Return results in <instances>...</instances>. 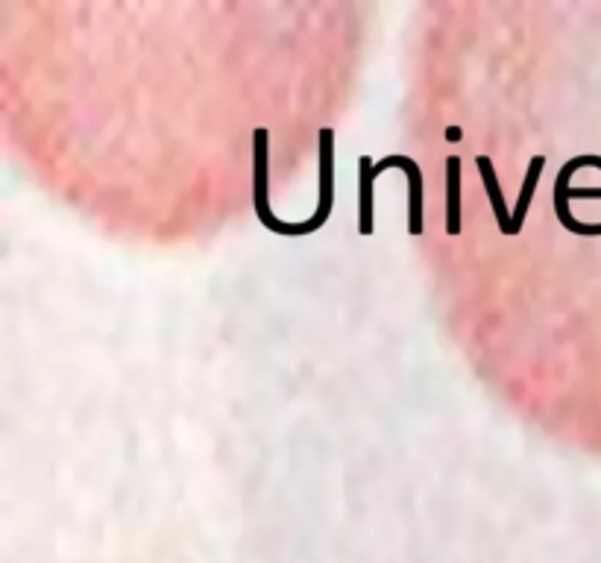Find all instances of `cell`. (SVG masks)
<instances>
[{
    "label": "cell",
    "instance_id": "cell-1",
    "mask_svg": "<svg viewBox=\"0 0 601 563\" xmlns=\"http://www.w3.org/2000/svg\"><path fill=\"white\" fill-rule=\"evenodd\" d=\"M256 215L270 232L288 235V238H302V235H311L320 229V223L314 217L302 220V223H285V220H276L270 212V203H267V130H256Z\"/></svg>",
    "mask_w": 601,
    "mask_h": 563
},
{
    "label": "cell",
    "instance_id": "cell-2",
    "mask_svg": "<svg viewBox=\"0 0 601 563\" xmlns=\"http://www.w3.org/2000/svg\"><path fill=\"white\" fill-rule=\"evenodd\" d=\"M390 168H399L408 174L411 182V203H408V229L411 235H423V171L411 156H385L376 162V176H382Z\"/></svg>",
    "mask_w": 601,
    "mask_h": 563
},
{
    "label": "cell",
    "instance_id": "cell-3",
    "mask_svg": "<svg viewBox=\"0 0 601 563\" xmlns=\"http://www.w3.org/2000/svg\"><path fill=\"white\" fill-rule=\"evenodd\" d=\"M335 206V132L320 130V200L314 220L323 226Z\"/></svg>",
    "mask_w": 601,
    "mask_h": 563
},
{
    "label": "cell",
    "instance_id": "cell-4",
    "mask_svg": "<svg viewBox=\"0 0 601 563\" xmlns=\"http://www.w3.org/2000/svg\"><path fill=\"white\" fill-rule=\"evenodd\" d=\"M376 182V162L370 156L358 159V232L361 235H373L376 229V206H373V185Z\"/></svg>",
    "mask_w": 601,
    "mask_h": 563
},
{
    "label": "cell",
    "instance_id": "cell-5",
    "mask_svg": "<svg viewBox=\"0 0 601 563\" xmlns=\"http://www.w3.org/2000/svg\"><path fill=\"white\" fill-rule=\"evenodd\" d=\"M475 165L481 171V179H484V188H487V197H490V206H493V215H496V223H499L502 235H511V212L505 206L502 185H499L496 171H493V159L490 156H475Z\"/></svg>",
    "mask_w": 601,
    "mask_h": 563
},
{
    "label": "cell",
    "instance_id": "cell-6",
    "mask_svg": "<svg viewBox=\"0 0 601 563\" xmlns=\"http://www.w3.org/2000/svg\"><path fill=\"white\" fill-rule=\"evenodd\" d=\"M543 165H546L543 156H534L531 165H528V174H525V182H522L519 197H516L514 212H511V235H519V232H522V223H525V217H528L531 200H534L537 185H540V176H543Z\"/></svg>",
    "mask_w": 601,
    "mask_h": 563
},
{
    "label": "cell",
    "instance_id": "cell-7",
    "mask_svg": "<svg viewBox=\"0 0 601 563\" xmlns=\"http://www.w3.org/2000/svg\"><path fill=\"white\" fill-rule=\"evenodd\" d=\"M446 174H449V188H446V232L458 235L461 232V159L452 156L446 162Z\"/></svg>",
    "mask_w": 601,
    "mask_h": 563
},
{
    "label": "cell",
    "instance_id": "cell-8",
    "mask_svg": "<svg viewBox=\"0 0 601 563\" xmlns=\"http://www.w3.org/2000/svg\"><path fill=\"white\" fill-rule=\"evenodd\" d=\"M601 200V188H569V200Z\"/></svg>",
    "mask_w": 601,
    "mask_h": 563
},
{
    "label": "cell",
    "instance_id": "cell-9",
    "mask_svg": "<svg viewBox=\"0 0 601 563\" xmlns=\"http://www.w3.org/2000/svg\"><path fill=\"white\" fill-rule=\"evenodd\" d=\"M446 138H452V141L461 138V130H458V127H449V130H446Z\"/></svg>",
    "mask_w": 601,
    "mask_h": 563
}]
</instances>
